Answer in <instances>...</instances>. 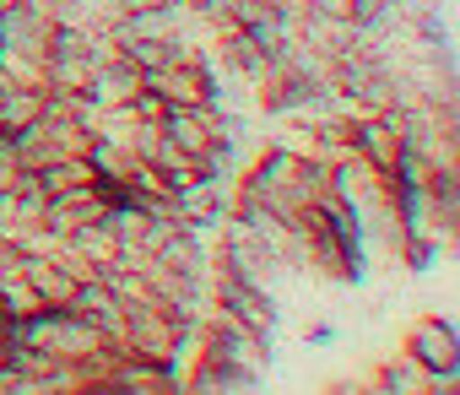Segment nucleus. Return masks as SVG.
<instances>
[{"mask_svg":"<svg viewBox=\"0 0 460 395\" xmlns=\"http://www.w3.org/2000/svg\"><path fill=\"white\" fill-rule=\"evenodd\" d=\"M22 276L33 282V293L44 298V309H66L76 293V276L60 266V255H22Z\"/></svg>","mask_w":460,"mask_h":395,"instance_id":"0eeeda50","label":"nucleus"},{"mask_svg":"<svg viewBox=\"0 0 460 395\" xmlns=\"http://www.w3.org/2000/svg\"><path fill=\"white\" fill-rule=\"evenodd\" d=\"M44 114V87L33 82H12V87H0V130H22Z\"/></svg>","mask_w":460,"mask_h":395,"instance_id":"9d476101","label":"nucleus"},{"mask_svg":"<svg viewBox=\"0 0 460 395\" xmlns=\"http://www.w3.org/2000/svg\"><path fill=\"white\" fill-rule=\"evenodd\" d=\"M141 92V71L130 66V60H103V66H93V76H87V87L76 92L93 114H109V109H125L130 98Z\"/></svg>","mask_w":460,"mask_h":395,"instance_id":"20e7f679","label":"nucleus"},{"mask_svg":"<svg viewBox=\"0 0 460 395\" xmlns=\"http://www.w3.org/2000/svg\"><path fill=\"white\" fill-rule=\"evenodd\" d=\"M44 6L66 28H98V33H109V17H114V0H44Z\"/></svg>","mask_w":460,"mask_h":395,"instance_id":"f8f14e48","label":"nucleus"},{"mask_svg":"<svg viewBox=\"0 0 460 395\" xmlns=\"http://www.w3.org/2000/svg\"><path fill=\"white\" fill-rule=\"evenodd\" d=\"M39 309H44V298L33 293V282L22 271H0V320H28Z\"/></svg>","mask_w":460,"mask_h":395,"instance_id":"ddd939ff","label":"nucleus"},{"mask_svg":"<svg viewBox=\"0 0 460 395\" xmlns=\"http://www.w3.org/2000/svg\"><path fill=\"white\" fill-rule=\"evenodd\" d=\"M255 379L244 373V368H227V363H217V357H200L195 352V368L179 379V390H195V395H222V390H250Z\"/></svg>","mask_w":460,"mask_h":395,"instance_id":"1a4fd4ad","label":"nucleus"},{"mask_svg":"<svg viewBox=\"0 0 460 395\" xmlns=\"http://www.w3.org/2000/svg\"><path fill=\"white\" fill-rule=\"evenodd\" d=\"M0 244H6V233H0Z\"/></svg>","mask_w":460,"mask_h":395,"instance_id":"f3484780","label":"nucleus"},{"mask_svg":"<svg viewBox=\"0 0 460 395\" xmlns=\"http://www.w3.org/2000/svg\"><path fill=\"white\" fill-rule=\"evenodd\" d=\"M309 341H314V347H331V341H336V325H314Z\"/></svg>","mask_w":460,"mask_h":395,"instance_id":"2eb2a0df","label":"nucleus"},{"mask_svg":"<svg viewBox=\"0 0 460 395\" xmlns=\"http://www.w3.org/2000/svg\"><path fill=\"white\" fill-rule=\"evenodd\" d=\"M146 6H184V0H114V12H146Z\"/></svg>","mask_w":460,"mask_h":395,"instance_id":"4468645a","label":"nucleus"},{"mask_svg":"<svg viewBox=\"0 0 460 395\" xmlns=\"http://www.w3.org/2000/svg\"><path fill=\"white\" fill-rule=\"evenodd\" d=\"M217 39H222V44H217V49H222V66L234 71L239 82H250V87H266V82L277 76V60H271V55H266V49H261V44H255L244 28H222Z\"/></svg>","mask_w":460,"mask_h":395,"instance_id":"423d86ee","label":"nucleus"},{"mask_svg":"<svg viewBox=\"0 0 460 395\" xmlns=\"http://www.w3.org/2000/svg\"><path fill=\"white\" fill-rule=\"evenodd\" d=\"M71 255H82V260H93V266H109V260H119V239H114V228H109V212L103 217H82L66 239H60Z\"/></svg>","mask_w":460,"mask_h":395,"instance_id":"6e6552de","label":"nucleus"},{"mask_svg":"<svg viewBox=\"0 0 460 395\" xmlns=\"http://www.w3.org/2000/svg\"><path fill=\"white\" fill-rule=\"evenodd\" d=\"M206 298L222 314H234L250 336H261L266 347L277 341V293L271 287H255V282H244V276L217 266V271H206Z\"/></svg>","mask_w":460,"mask_h":395,"instance_id":"f257e3e1","label":"nucleus"},{"mask_svg":"<svg viewBox=\"0 0 460 395\" xmlns=\"http://www.w3.org/2000/svg\"><path fill=\"white\" fill-rule=\"evenodd\" d=\"M49 6L44 0H6L0 6V60H44V44H49Z\"/></svg>","mask_w":460,"mask_h":395,"instance_id":"f03ea898","label":"nucleus"},{"mask_svg":"<svg viewBox=\"0 0 460 395\" xmlns=\"http://www.w3.org/2000/svg\"><path fill=\"white\" fill-rule=\"evenodd\" d=\"M71 314H82L103 341H114L119 347V336H125V298L103 282V276H87V282H76V293H71V303H66Z\"/></svg>","mask_w":460,"mask_h":395,"instance_id":"7ed1b4c3","label":"nucleus"},{"mask_svg":"<svg viewBox=\"0 0 460 395\" xmlns=\"http://www.w3.org/2000/svg\"><path fill=\"white\" fill-rule=\"evenodd\" d=\"M422 384H428V373H422V363H417V357H406V352L385 357V363H379V373H374V390H385V395H428Z\"/></svg>","mask_w":460,"mask_h":395,"instance_id":"9b49d317","label":"nucleus"},{"mask_svg":"<svg viewBox=\"0 0 460 395\" xmlns=\"http://www.w3.org/2000/svg\"><path fill=\"white\" fill-rule=\"evenodd\" d=\"M0 363H6V341H0Z\"/></svg>","mask_w":460,"mask_h":395,"instance_id":"dca6fc26","label":"nucleus"},{"mask_svg":"<svg viewBox=\"0 0 460 395\" xmlns=\"http://www.w3.org/2000/svg\"><path fill=\"white\" fill-rule=\"evenodd\" d=\"M406 357H417L422 363V373L428 368H449V363H460V336H455V325L449 320H438V314H422L411 330H406V347H401Z\"/></svg>","mask_w":460,"mask_h":395,"instance_id":"39448f33","label":"nucleus"}]
</instances>
